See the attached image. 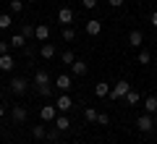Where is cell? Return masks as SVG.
Returning <instances> with one entry per match:
<instances>
[{"label":"cell","mask_w":157,"mask_h":144,"mask_svg":"<svg viewBox=\"0 0 157 144\" xmlns=\"http://www.w3.org/2000/svg\"><path fill=\"white\" fill-rule=\"evenodd\" d=\"M128 89H131V84L126 81V79H121L118 84H113V87H110V94H107V97H110L113 102H118V100H123L126 94H128Z\"/></svg>","instance_id":"6da1fadb"},{"label":"cell","mask_w":157,"mask_h":144,"mask_svg":"<svg viewBox=\"0 0 157 144\" xmlns=\"http://www.w3.org/2000/svg\"><path fill=\"white\" fill-rule=\"evenodd\" d=\"M136 128H139L141 134H149L152 128H155V118H152L149 113H141V115L136 118Z\"/></svg>","instance_id":"7a4b0ae2"},{"label":"cell","mask_w":157,"mask_h":144,"mask_svg":"<svg viewBox=\"0 0 157 144\" xmlns=\"http://www.w3.org/2000/svg\"><path fill=\"white\" fill-rule=\"evenodd\" d=\"M39 118H42L45 123L55 121V118H58V107L55 105H42V107H39Z\"/></svg>","instance_id":"3957f363"},{"label":"cell","mask_w":157,"mask_h":144,"mask_svg":"<svg viewBox=\"0 0 157 144\" xmlns=\"http://www.w3.org/2000/svg\"><path fill=\"white\" fill-rule=\"evenodd\" d=\"M26 89H29V81H26L24 76H16V79L11 81V92H13V94H24Z\"/></svg>","instance_id":"277c9868"},{"label":"cell","mask_w":157,"mask_h":144,"mask_svg":"<svg viewBox=\"0 0 157 144\" xmlns=\"http://www.w3.org/2000/svg\"><path fill=\"white\" fill-rule=\"evenodd\" d=\"M34 39L47 42V39H50V26H47V24H37V26H34Z\"/></svg>","instance_id":"5b68a950"},{"label":"cell","mask_w":157,"mask_h":144,"mask_svg":"<svg viewBox=\"0 0 157 144\" xmlns=\"http://www.w3.org/2000/svg\"><path fill=\"white\" fill-rule=\"evenodd\" d=\"M58 24H63V26H71L73 24V11L71 8H60L58 11Z\"/></svg>","instance_id":"8992f818"},{"label":"cell","mask_w":157,"mask_h":144,"mask_svg":"<svg viewBox=\"0 0 157 144\" xmlns=\"http://www.w3.org/2000/svg\"><path fill=\"white\" fill-rule=\"evenodd\" d=\"M55 107H58V113H68L73 107V100L68 97V94H60L58 97V102H55Z\"/></svg>","instance_id":"52a82bcc"},{"label":"cell","mask_w":157,"mask_h":144,"mask_svg":"<svg viewBox=\"0 0 157 144\" xmlns=\"http://www.w3.org/2000/svg\"><path fill=\"white\" fill-rule=\"evenodd\" d=\"M26 115H29V113H26V107H24V105H13V110H11L13 123H24V121H26Z\"/></svg>","instance_id":"ba28073f"},{"label":"cell","mask_w":157,"mask_h":144,"mask_svg":"<svg viewBox=\"0 0 157 144\" xmlns=\"http://www.w3.org/2000/svg\"><path fill=\"white\" fill-rule=\"evenodd\" d=\"M86 34L89 37H100V32H102V21H97V18H92V21H86Z\"/></svg>","instance_id":"9c48e42d"},{"label":"cell","mask_w":157,"mask_h":144,"mask_svg":"<svg viewBox=\"0 0 157 144\" xmlns=\"http://www.w3.org/2000/svg\"><path fill=\"white\" fill-rule=\"evenodd\" d=\"M55 87H58V92H68V89L73 87V84H71V76H66V73H60V76L55 79Z\"/></svg>","instance_id":"30bf717a"},{"label":"cell","mask_w":157,"mask_h":144,"mask_svg":"<svg viewBox=\"0 0 157 144\" xmlns=\"http://www.w3.org/2000/svg\"><path fill=\"white\" fill-rule=\"evenodd\" d=\"M141 42H144V34H141L139 29H131L128 32V45L131 47H141Z\"/></svg>","instance_id":"8fae6325"},{"label":"cell","mask_w":157,"mask_h":144,"mask_svg":"<svg viewBox=\"0 0 157 144\" xmlns=\"http://www.w3.org/2000/svg\"><path fill=\"white\" fill-rule=\"evenodd\" d=\"M39 55L45 58V60H52V58H55V45H52V42H45L42 47H39Z\"/></svg>","instance_id":"7c38bea8"},{"label":"cell","mask_w":157,"mask_h":144,"mask_svg":"<svg viewBox=\"0 0 157 144\" xmlns=\"http://www.w3.org/2000/svg\"><path fill=\"white\" fill-rule=\"evenodd\" d=\"M13 66H16V60H13V55H11V53L0 55V71H13Z\"/></svg>","instance_id":"4fadbf2b"},{"label":"cell","mask_w":157,"mask_h":144,"mask_svg":"<svg viewBox=\"0 0 157 144\" xmlns=\"http://www.w3.org/2000/svg\"><path fill=\"white\" fill-rule=\"evenodd\" d=\"M50 84V73L47 71H37L34 73V87H47Z\"/></svg>","instance_id":"5bb4252c"},{"label":"cell","mask_w":157,"mask_h":144,"mask_svg":"<svg viewBox=\"0 0 157 144\" xmlns=\"http://www.w3.org/2000/svg\"><path fill=\"white\" fill-rule=\"evenodd\" d=\"M71 71H73V76H84V73L89 71V66H86L84 60H73L71 63Z\"/></svg>","instance_id":"9a60e30c"},{"label":"cell","mask_w":157,"mask_h":144,"mask_svg":"<svg viewBox=\"0 0 157 144\" xmlns=\"http://www.w3.org/2000/svg\"><path fill=\"white\" fill-rule=\"evenodd\" d=\"M110 87L113 84H107V81H97L94 84V94L97 97H107V94H110Z\"/></svg>","instance_id":"2e32d148"},{"label":"cell","mask_w":157,"mask_h":144,"mask_svg":"<svg viewBox=\"0 0 157 144\" xmlns=\"http://www.w3.org/2000/svg\"><path fill=\"white\" fill-rule=\"evenodd\" d=\"M136 63H141V66H149V63H152V53H149V50H144V47H139Z\"/></svg>","instance_id":"e0dca14e"},{"label":"cell","mask_w":157,"mask_h":144,"mask_svg":"<svg viewBox=\"0 0 157 144\" xmlns=\"http://www.w3.org/2000/svg\"><path fill=\"white\" fill-rule=\"evenodd\" d=\"M55 128H58L60 134H63V131H68V128H71V121H68L66 115H58V118H55Z\"/></svg>","instance_id":"ac0fdd59"},{"label":"cell","mask_w":157,"mask_h":144,"mask_svg":"<svg viewBox=\"0 0 157 144\" xmlns=\"http://www.w3.org/2000/svg\"><path fill=\"white\" fill-rule=\"evenodd\" d=\"M144 110L149 113V115H152V113H157V97H155V94H149V97L144 100Z\"/></svg>","instance_id":"d6986e66"},{"label":"cell","mask_w":157,"mask_h":144,"mask_svg":"<svg viewBox=\"0 0 157 144\" xmlns=\"http://www.w3.org/2000/svg\"><path fill=\"white\" fill-rule=\"evenodd\" d=\"M8 42H11V47H24V45H26V37H24V34H13Z\"/></svg>","instance_id":"ffe728a7"},{"label":"cell","mask_w":157,"mask_h":144,"mask_svg":"<svg viewBox=\"0 0 157 144\" xmlns=\"http://www.w3.org/2000/svg\"><path fill=\"white\" fill-rule=\"evenodd\" d=\"M126 105H139V92H134V89H128V94L123 97Z\"/></svg>","instance_id":"44dd1931"},{"label":"cell","mask_w":157,"mask_h":144,"mask_svg":"<svg viewBox=\"0 0 157 144\" xmlns=\"http://www.w3.org/2000/svg\"><path fill=\"white\" fill-rule=\"evenodd\" d=\"M32 136L34 139H45L47 136V128L45 126H32Z\"/></svg>","instance_id":"7402d4cb"},{"label":"cell","mask_w":157,"mask_h":144,"mask_svg":"<svg viewBox=\"0 0 157 144\" xmlns=\"http://www.w3.org/2000/svg\"><path fill=\"white\" fill-rule=\"evenodd\" d=\"M73 60H76V55H73L71 50H66V53H60V63H66V66H71Z\"/></svg>","instance_id":"603a6c76"},{"label":"cell","mask_w":157,"mask_h":144,"mask_svg":"<svg viewBox=\"0 0 157 144\" xmlns=\"http://www.w3.org/2000/svg\"><path fill=\"white\" fill-rule=\"evenodd\" d=\"M13 24V18H11V13H0V29H8Z\"/></svg>","instance_id":"cb8c5ba5"},{"label":"cell","mask_w":157,"mask_h":144,"mask_svg":"<svg viewBox=\"0 0 157 144\" xmlns=\"http://www.w3.org/2000/svg\"><path fill=\"white\" fill-rule=\"evenodd\" d=\"M21 34H24L26 39H34V26H32V24H24V26H21Z\"/></svg>","instance_id":"d4e9b609"},{"label":"cell","mask_w":157,"mask_h":144,"mask_svg":"<svg viewBox=\"0 0 157 144\" xmlns=\"http://www.w3.org/2000/svg\"><path fill=\"white\" fill-rule=\"evenodd\" d=\"M84 118H86L89 123H97V110H94V107H86V110H84Z\"/></svg>","instance_id":"484cf974"},{"label":"cell","mask_w":157,"mask_h":144,"mask_svg":"<svg viewBox=\"0 0 157 144\" xmlns=\"http://www.w3.org/2000/svg\"><path fill=\"white\" fill-rule=\"evenodd\" d=\"M24 11V0H11V13H21Z\"/></svg>","instance_id":"4316f807"},{"label":"cell","mask_w":157,"mask_h":144,"mask_svg":"<svg viewBox=\"0 0 157 144\" xmlns=\"http://www.w3.org/2000/svg\"><path fill=\"white\" fill-rule=\"evenodd\" d=\"M63 39H66V42H71V39H76V32H73L71 26H66V29H63Z\"/></svg>","instance_id":"83f0119b"},{"label":"cell","mask_w":157,"mask_h":144,"mask_svg":"<svg viewBox=\"0 0 157 144\" xmlns=\"http://www.w3.org/2000/svg\"><path fill=\"white\" fill-rule=\"evenodd\" d=\"M97 123H100V126H107V123H110V115H107V113H97Z\"/></svg>","instance_id":"f1b7e54d"},{"label":"cell","mask_w":157,"mask_h":144,"mask_svg":"<svg viewBox=\"0 0 157 144\" xmlns=\"http://www.w3.org/2000/svg\"><path fill=\"white\" fill-rule=\"evenodd\" d=\"M58 136H60V131H58L55 126H52V128H47V136H45V139H50V142H55Z\"/></svg>","instance_id":"f546056e"},{"label":"cell","mask_w":157,"mask_h":144,"mask_svg":"<svg viewBox=\"0 0 157 144\" xmlns=\"http://www.w3.org/2000/svg\"><path fill=\"white\" fill-rule=\"evenodd\" d=\"M37 92L42 94V97H50V94H52V87H50V84H47V87H37Z\"/></svg>","instance_id":"4dcf8cb0"},{"label":"cell","mask_w":157,"mask_h":144,"mask_svg":"<svg viewBox=\"0 0 157 144\" xmlns=\"http://www.w3.org/2000/svg\"><path fill=\"white\" fill-rule=\"evenodd\" d=\"M6 53H11V42H3L0 39V55H6Z\"/></svg>","instance_id":"1f68e13d"},{"label":"cell","mask_w":157,"mask_h":144,"mask_svg":"<svg viewBox=\"0 0 157 144\" xmlns=\"http://www.w3.org/2000/svg\"><path fill=\"white\" fill-rule=\"evenodd\" d=\"M81 6H84V8H89V11H92V8H97V0H81Z\"/></svg>","instance_id":"d6a6232c"},{"label":"cell","mask_w":157,"mask_h":144,"mask_svg":"<svg viewBox=\"0 0 157 144\" xmlns=\"http://www.w3.org/2000/svg\"><path fill=\"white\" fill-rule=\"evenodd\" d=\"M107 3H110L113 8H121V6H123V0H107Z\"/></svg>","instance_id":"836d02e7"},{"label":"cell","mask_w":157,"mask_h":144,"mask_svg":"<svg viewBox=\"0 0 157 144\" xmlns=\"http://www.w3.org/2000/svg\"><path fill=\"white\" fill-rule=\"evenodd\" d=\"M149 24H152V26H157V11L152 13V16H149Z\"/></svg>","instance_id":"e575fe53"},{"label":"cell","mask_w":157,"mask_h":144,"mask_svg":"<svg viewBox=\"0 0 157 144\" xmlns=\"http://www.w3.org/2000/svg\"><path fill=\"white\" fill-rule=\"evenodd\" d=\"M3 118H6V107L0 105V121H3Z\"/></svg>","instance_id":"d590c367"},{"label":"cell","mask_w":157,"mask_h":144,"mask_svg":"<svg viewBox=\"0 0 157 144\" xmlns=\"http://www.w3.org/2000/svg\"><path fill=\"white\" fill-rule=\"evenodd\" d=\"M26 3H37V0H26Z\"/></svg>","instance_id":"8d00e7d4"},{"label":"cell","mask_w":157,"mask_h":144,"mask_svg":"<svg viewBox=\"0 0 157 144\" xmlns=\"http://www.w3.org/2000/svg\"><path fill=\"white\" fill-rule=\"evenodd\" d=\"M155 34H157V26H155Z\"/></svg>","instance_id":"74e56055"},{"label":"cell","mask_w":157,"mask_h":144,"mask_svg":"<svg viewBox=\"0 0 157 144\" xmlns=\"http://www.w3.org/2000/svg\"><path fill=\"white\" fill-rule=\"evenodd\" d=\"M141 3H147V0H141Z\"/></svg>","instance_id":"f35d334b"},{"label":"cell","mask_w":157,"mask_h":144,"mask_svg":"<svg viewBox=\"0 0 157 144\" xmlns=\"http://www.w3.org/2000/svg\"><path fill=\"white\" fill-rule=\"evenodd\" d=\"M139 144H141V142H139Z\"/></svg>","instance_id":"ab89813d"}]
</instances>
